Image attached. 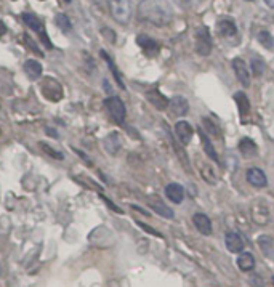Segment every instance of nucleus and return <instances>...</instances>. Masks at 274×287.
Instances as JSON below:
<instances>
[{
    "label": "nucleus",
    "mask_w": 274,
    "mask_h": 287,
    "mask_svg": "<svg viewBox=\"0 0 274 287\" xmlns=\"http://www.w3.org/2000/svg\"><path fill=\"white\" fill-rule=\"evenodd\" d=\"M237 266L241 271H245V273L252 271L253 268H255V258H253L250 252H242L237 258Z\"/></svg>",
    "instance_id": "19"
},
{
    "label": "nucleus",
    "mask_w": 274,
    "mask_h": 287,
    "mask_svg": "<svg viewBox=\"0 0 274 287\" xmlns=\"http://www.w3.org/2000/svg\"><path fill=\"white\" fill-rule=\"evenodd\" d=\"M197 133H199V136H201V141H202V148H204V151L207 153V156L209 157H212V161H215L217 164H220V159H218V154H217V151H215V148H214V145H212V141H210V138L207 135H205L201 128H197Z\"/></svg>",
    "instance_id": "17"
},
{
    "label": "nucleus",
    "mask_w": 274,
    "mask_h": 287,
    "mask_svg": "<svg viewBox=\"0 0 274 287\" xmlns=\"http://www.w3.org/2000/svg\"><path fill=\"white\" fill-rule=\"evenodd\" d=\"M224 242H226V247H228L229 252H242L244 249V241L242 237L239 236L234 231H229V233H226L224 236Z\"/></svg>",
    "instance_id": "13"
},
{
    "label": "nucleus",
    "mask_w": 274,
    "mask_h": 287,
    "mask_svg": "<svg viewBox=\"0 0 274 287\" xmlns=\"http://www.w3.org/2000/svg\"><path fill=\"white\" fill-rule=\"evenodd\" d=\"M247 181L252 184V186H257V188H265L268 184V178L263 170H260L258 167H252L247 170Z\"/></svg>",
    "instance_id": "9"
},
{
    "label": "nucleus",
    "mask_w": 274,
    "mask_h": 287,
    "mask_svg": "<svg viewBox=\"0 0 274 287\" xmlns=\"http://www.w3.org/2000/svg\"><path fill=\"white\" fill-rule=\"evenodd\" d=\"M5 31H6V29H5V24H3V23H0V37L3 36Z\"/></svg>",
    "instance_id": "36"
},
{
    "label": "nucleus",
    "mask_w": 274,
    "mask_h": 287,
    "mask_svg": "<svg viewBox=\"0 0 274 287\" xmlns=\"http://www.w3.org/2000/svg\"><path fill=\"white\" fill-rule=\"evenodd\" d=\"M47 135H52L53 138H56V136H58V133L55 132V128H47Z\"/></svg>",
    "instance_id": "35"
},
{
    "label": "nucleus",
    "mask_w": 274,
    "mask_h": 287,
    "mask_svg": "<svg viewBox=\"0 0 274 287\" xmlns=\"http://www.w3.org/2000/svg\"><path fill=\"white\" fill-rule=\"evenodd\" d=\"M239 151H241L245 157H255L257 153H258V149H257V145L252 140L242 138L241 143H239Z\"/></svg>",
    "instance_id": "22"
},
{
    "label": "nucleus",
    "mask_w": 274,
    "mask_h": 287,
    "mask_svg": "<svg viewBox=\"0 0 274 287\" xmlns=\"http://www.w3.org/2000/svg\"><path fill=\"white\" fill-rule=\"evenodd\" d=\"M136 42H138V45L141 47L143 50H145L146 55H149V57H154V55L161 49V45L157 44L154 39H151L148 36H138L136 37Z\"/></svg>",
    "instance_id": "14"
},
{
    "label": "nucleus",
    "mask_w": 274,
    "mask_h": 287,
    "mask_svg": "<svg viewBox=\"0 0 274 287\" xmlns=\"http://www.w3.org/2000/svg\"><path fill=\"white\" fill-rule=\"evenodd\" d=\"M39 146H40V149L45 153V154H49V156H52L53 159H58V161H61V159H64V156H63V153H59V151H56V149H53L52 146H49V145H45L44 141H40L39 143Z\"/></svg>",
    "instance_id": "29"
},
{
    "label": "nucleus",
    "mask_w": 274,
    "mask_h": 287,
    "mask_svg": "<svg viewBox=\"0 0 274 287\" xmlns=\"http://www.w3.org/2000/svg\"><path fill=\"white\" fill-rule=\"evenodd\" d=\"M204 125H205V128H207V132H209L210 136H215V138H221L220 127L215 125L210 119H204Z\"/></svg>",
    "instance_id": "30"
},
{
    "label": "nucleus",
    "mask_w": 274,
    "mask_h": 287,
    "mask_svg": "<svg viewBox=\"0 0 274 287\" xmlns=\"http://www.w3.org/2000/svg\"><path fill=\"white\" fill-rule=\"evenodd\" d=\"M232 69L236 72V77L244 87L250 85V74H249V66L245 64V61L241 58H234L232 59Z\"/></svg>",
    "instance_id": "6"
},
{
    "label": "nucleus",
    "mask_w": 274,
    "mask_h": 287,
    "mask_svg": "<svg viewBox=\"0 0 274 287\" xmlns=\"http://www.w3.org/2000/svg\"><path fill=\"white\" fill-rule=\"evenodd\" d=\"M23 21L27 27H31L32 31L42 32V23H40V19L36 15H32V13H23Z\"/></svg>",
    "instance_id": "24"
},
{
    "label": "nucleus",
    "mask_w": 274,
    "mask_h": 287,
    "mask_svg": "<svg viewBox=\"0 0 274 287\" xmlns=\"http://www.w3.org/2000/svg\"><path fill=\"white\" fill-rule=\"evenodd\" d=\"M24 42H26L27 45H29V47H31V49H32L34 52H36V53H39V55H44L42 52H40V50L37 49V47H36V45H34V44H32V39H31L29 36H24Z\"/></svg>",
    "instance_id": "33"
},
{
    "label": "nucleus",
    "mask_w": 274,
    "mask_h": 287,
    "mask_svg": "<svg viewBox=\"0 0 274 287\" xmlns=\"http://www.w3.org/2000/svg\"><path fill=\"white\" fill-rule=\"evenodd\" d=\"M217 27H218V32H220V36H223V37H232L237 32L236 24L232 23L231 19H221V21H218Z\"/></svg>",
    "instance_id": "20"
},
{
    "label": "nucleus",
    "mask_w": 274,
    "mask_h": 287,
    "mask_svg": "<svg viewBox=\"0 0 274 287\" xmlns=\"http://www.w3.org/2000/svg\"><path fill=\"white\" fill-rule=\"evenodd\" d=\"M140 16L156 26H167L172 21V8L167 0H141Z\"/></svg>",
    "instance_id": "1"
},
{
    "label": "nucleus",
    "mask_w": 274,
    "mask_h": 287,
    "mask_svg": "<svg viewBox=\"0 0 274 287\" xmlns=\"http://www.w3.org/2000/svg\"><path fill=\"white\" fill-rule=\"evenodd\" d=\"M196 52L202 57H207L212 52V37L205 26L197 27L196 31Z\"/></svg>",
    "instance_id": "4"
},
{
    "label": "nucleus",
    "mask_w": 274,
    "mask_h": 287,
    "mask_svg": "<svg viewBox=\"0 0 274 287\" xmlns=\"http://www.w3.org/2000/svg\"><path fill=\"white\" fill-rule=\"evenodd\" d=\"M165 194L170 201H172L173 204H180L183 202V197H184V189L181 184H178V183H170L167 184V188H165Z\"/></svg>",
    "instance_id": "16"
},
{
    "label": "nucleus",
    "mask_w": 274,
    "mask_h": 287,
    "mask_svg": "<svg viewBox=\"0 0 274 287\" xmlns=\"http://www.w3.org/2000/svg\"><path fill=\"white\" fill-rule=\"evenodd\" d=\"M105 106L108 109V114L111 115V119L115 122V124H124L125 122V115H127V111H125V105L124 101H122L119 97H109L106 101H105Z\"/></svg>",
    "instance_id": "3"
},
{
    "label": "nucleus",
    "mask_w": 274,
    "mask_h": 287,
    "mask_svg": "<svg viewBox=\"0 0 274 287\" xmlns=\"http://www.w3.org/2000/svg\"><path fill=\"white\" fill-rule=\"evenodd\" d=\"M193 223H194V227L197 228V231H199L201 234H204V236L212 234V222L205 214H194Z\"/></svg>",
    "instance_id": "11"
},
{
    "label": "nucleus",
    "mask_w": 274,
    "mask_h": 287,
    "mask_svg": "<svg viewBox=\"0 0 274 287\" xmlns=\"http://www.w3.org/2000/svg\"><path fill=\"white\" fill-rule=\"evenodd\" d=\"M63 2H66V3H69V2H71V0H63Z\"/></svg>",
    "instance_id": "38"
},
{
    "label": "nucleus",
    "mask_w": 274,
    "mask_h": 287,
    "mask_svg": "<svg viewBox=\"0 0 274 287\" xmlns=\"http://www.w3.org/2000/svg\"><path fill=\"white\" fill-rule=\"evenodd\" d=\"M55 24H56L61 31H64V32H69L71 31V21H69V18H67V15H64V13H59V15H56V18H55Z\"/></svg>",
    "instance_id": "26"
},
{
    "label": "nucleus",
    "mask_w": 274,
    "mask_h": 287,
    "mask_svg": "<svg viewBox=\"0 0 274 287\" xmlns=\"http://www.w3.org/2000/svg\"><path fill=\"white\" fill-rule=\"evenodd\" d=\"M101 57H103V59L106 61L108 63V66H109V69H111V72H112V76H114V79H115V82L119 84V87L120 88H124L125 85H124V82H122V79H120V74H119V71H117V67H115V64H114V61L111 59V57L105 52V50H101Z\"/></svg>",
    "instance_id": "25"
},
{
    "label": "nucleus",
    "mask_w": 274,
    "mask_h": 287,
    "mask_svg": "<svg viewBox=\"0 0 274 287\" xmlns=\"http://www.w3.org/2000/svg\"><path fill=\"white\" fill-rule=\"evenodd\" d=\"M273 284H274V278H273Z\"/></svg>",
    "instance_id": "39"
},
{
    "label": "nucleus",
    "mask_w": 274,
    "mask_h": 287,
    "mask_svg": "<svg viewBox=\"0 0 274 287\" xmlns=\"http://www.w3.org/2000/svg\"><path fill=\"white\" fill-rule=\"evenodd\" d=\"M170 145H172L173 148H175V153L178 154V157H180V161H181V164L184 167H186V170L188 172H191V166H189V159H188V156H186V153H183V149L176 145V141L170 136Z\"/></svg>",
    "instance_id": "27"
},
{
    "label": "nucleus",
    "mask_w": 274,
    "mask_h": 287,
    "mask_svg": "<svg viewBox=\"0 0 274 287\" xmlns=\"http://www.w3.org/2000/svg\"><path fill=\"white\" fill-rule=\"evenodd\" d=\"M109 10H111V15L115 21L127 24L132 18L133 3L132 0H109Z\"/></svg>",
    "instance_id": "2"
},
{
    "label": "nucleus",
    "mask_w": 274,
    "mask_h": 287,
    "mask_svg": "<svg viewBox=\"0 0 274 287\" xmlns=\"http://www.w3.org/2000/svg\"><path fill=\"white\" fill-rule=\"evenodd\" d=\"M258 42L262 44L265 49H268V50L274 49V39H273V36L268 31H262V32L258 34Z\"/></svg>",
    "instance_id": "28"
},
{
    "label": "nucleus",
    "mask_w": 274,
    "mask_h": 287,
    "mask_svg": "<svg viewBox=\"0 0 274 287\" xmlns=\"http://www.w3.org/2000/svg\"><path fill=\"white\" fill-rule=\"evenodd\" d=\"M234 100H236V105L239 108V114H241L242 120H245V117H247V114L250 111V103H249V98L245 97L244 92H237L234 95Z\"/></svg>",
    "instance_id": "18"
},
{
    "label": "nucleus",
    "mask_w": 274,
    "mask_h": 287,
    "mask_svg": "<svg viewBox=\"0 0 274 287\" xmlns=\"http://www.w3.org/2000/svg\"><path fill=\"white\" fill-rule=\"evenodd\" d=\"M24 72L26 76L29 77L31 80H37L40 76H42V71H44V66L39 63L37 59H27L24 61Z\"/></svg>",
    "instance_id": "12"
},
{
    "label": "nucleus",
    "mask_w": 274,
    "mask_h": 287,
    "mask_svg": "<svg viewBox=\"0 0 274 287\" xmlns=\"http://www.w3.org/2000/svg\"><path fill=\"white\" fill-rule=\"evenodd\" d=\"M146 100L156 109H159V111H165V109L168 108V105H170L168 98L165 97V95H162L159 90H148L146 92Z\"/></svg>",
    "instance_id": "8"
},
{
    "label": "nucleus",
    "mask_w": 274,
    "mask_h": 287,
    "mask_svg": "<svg viewBox=\"0 0 274 287\" xmlns=\"http://www.w3.org/2000/svg\"><path fill=\"white\" fill-rule=\"evenodd\" d=\"M258 247L262 249V252L266 257H273V250H274V241L270 236H260L258 237Z\"/></svg>",
    "instance_id": "23"
},
{
    "label": "nucleus",
    "mask_w": 274,
    "mask_h": 287,
    "mask_svg": "<svg viewBox=\"0 0 274 287\" xmlns=\"http://www.w3.org/2000/svg\"><path fill=\"white\" fill-rule=\"evenodd\" d=\"M252 71L257 77H260L265 72V63L262 59H253L252 61Z\"/></svg>",
    "instance_id": "32"
},
{
    "label": "nucleus",
    "mask_w": 274,
    "mask_h": 287,
    "mask_svg": "<svg viewBox=\"0 0 274 287\" xmlns=\"http://www.w3.org/2000/svg\"><path fill=\"white\" fill-rule=\"evenodd\" d=\"M42 93L47 100L50 101H59L63 98V87L61 84L53 77H47L44 82H42Z\"/></svg>",
    "instance_id": "5"
},
{
    "label": "nucleus",
    "mask_w": 274,
    "mask_h": 287,
    "mask_svg": "<svg viewBox=\"0 0 274 287\" xmlns=\"http://www.w3.org/2000/svg\"><path fill=\"white\" fill-rule=\"evenodd\" d=\"M149 206L153 207V210L156 212V214H159L161 217H165V218H173V210L167 207L165 204H164L162 201H156V199H151L149 201Z\"/></svg>",
    "instance_id": "21"
},
{
    "label": "nucleus",
    "mask_w": 274,
    "mask_h": 287,
    "mask_svg": "<svg viewBox=\"0 0 274 287\" xmlns=\"http://www.w3.org/2000/svg\"><path fill=\"white\" fill-rule=\"evenodd\" d=\"M136 225H138V227H141L143 230H145V231H149V233L151 234H154V236H161L159 233H157V231L156 230H153V228H151V227H148V225H145V223H141V222H136Z\"/></svg>",
    "instance_id": "34"
},
{
    "label": "nucleus",
    "mask_w": 274,
    "mask_h": 287,
    "mask_svg": "<svg viewBox=\"0 0 274 287\" xmlns=\"http://www.w3.org/2000/svg\"><path fill=\"white\" fill-rule=\"evenodd\" d=\"M247 2H252V0H247Z\"/></svg>",
    "instance_id": "40"
},
{
    "label": "nucleus",
    "mask_w": 274,
    "mask_h": 287,
    "mask_svg": "<svg viewBox=\"0 0 274 287\" xmlns=\"http://www.w3.org/2000/svg\"><path fill=\"white\" fill-rule=\"evenodd\" d=\"M175 132L178 135V138H180V141L183 143V146H186L191 143V140H193V135H194V130L193 127H191L189 122L186 120H180L175 124Z\"/></svg>",
    "instance_id": "7"
},
{
    "label": "nucleus",
    "mask_w": 274,
    "mask_h": 287,
    "mask_svg": "<svg viewBox=\"0 0 274 287\" xmlns=\"http://www.w3.org/2000/svg\"><path fill=\"white\" fill-rule=\"evenodd\" d=\"M201 173H202V176H204L205 181H207V183H210V184H217V176H215V173L212 172V170H210L207 166H202Z\"/></svg>",
    "instance_id": "31"
},
{
    "label": "nucleus",
    "mask_w": 274,
    "mask_h": 287,
    "mask_svg": "<svg viewBox=\"0 0 274 287\" xmlns=\"http://www.w3.org/2000/svg\"><path fill=\"white\" fill-rule=\"evenodd\" d=\"M105 149L106 151L111 154V156H115L119 153V149L122 148V141H120V136L117 132H114V133H109L106 138H105Z\"/></svg>",
    "instance_id": "15"
},
{
    "label": "nucleus",
    "mask_w": 274,
    "mask_h": 287,
    "mask_svg": "<svg viewBox=\"0 0 274 287\" xmlns=\"http://www.w3.org/2000/svg\"><path fill=\"white\" fill-rule=\"evenodd\" d=\"M266 2V5L270 6V8H274V0H265Z\"/></svg>",
    "instance_id": "37"
},
{
    "label": "nucleus",
    "mask_w": 274,
    "mask_h": 287,
    "mask_svg": "<svg viewBox=\"0 0 274 287\" xmlns=\"http://www.w3.org/2000/svg\"><path fill=\"white\" fill-rule=\"evenodd\" d=\"M170 114L175 115V117H181V115H184L188 111H189V103L186 98L183 97H175L172 98V101H170Z\"/></svg>",
    "instance_id": "10"
}]
</instances>
